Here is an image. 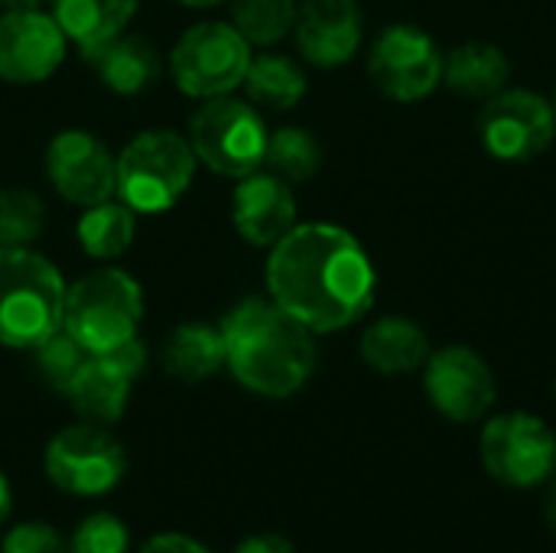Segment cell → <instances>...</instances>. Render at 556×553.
<instances>
[{
  "instance_id": "1",
  "label": "cell",
  "mask_w": 556,
  "mask_h": 553,
  "mask_svg": "<svg viewBox=\"0 0 556 553\" xmlns=\"http://www.w3.org/2000/svg\"><path fill=\"white\" fill-rule=\"evenodd\" d=\"M375 284L368 251L339 225H296L270 248V300L313 336L358 323L375 303Z\"/></svg>"
},
{
  "instance_id": "2",
  "label": "cell",
  "mask_w": 556,
  "mask_h": 553,
  "mask_svg": "<svg viewBox=\"0 0 556 553\" xmlns=\"http://www.w3.org/2000/svg\"><path fill=\"white\" fill-rule=\"evenodd\" d=\"M228 372L261 398L296 394L316 368L313 332L274 300H241L222 323Z\"/></svg>"
},
{
  "instance_id": "3",
  "label": "cell",
  "mask_w": 556,
  "mask_h": 553,
  "mask_svg": "<svg viewBox=\"0 0 556 553\" xmlns=\"http://www.w3.org/2000/svg\"><path fill=\"white\" fill-rule=\"evenodd\" d=\"M65 280L29 248H0V345L36 349L62 329Z\"/></svg>"
},
{
  "instance_id": "4",
  "label": "cell",
  "mask_w": 556,
  "mask_h": 553,
  "mask_svg": "<svg viewBox=\"0 0 556 553\" xmlns=\"http://www.w3.org/2000/svg\"><path fill=\"white\" fill-rule=\"evenodd\" d=\"M143 319L140 284L121 267H98L65 290L62 329L88 352L104 355L130 342Z\"/></svg>"
},
{
  "instance_id": "5",
  "label": "cell",
  "mask_w": 556,
  "mask_h": 553,
  "mask_svg": "<svg viewBox=\"0 0 556 553\" xmlns=\"http://www.w3.org/2000/svg\"><path fill=\"white\" fill-rule=\"evenodd\" d=\"M195 153L176 130H143L117 156V196L130 212H169L195 176Z\"/></svg>"
},
{
  "instance_id": "6",
  "label": "cell",
  "mask_w": 556,
  "mask_h": 553,
  "mask_svg": "<svg viewBox=\"0 0 556 553\" xmlns=\"http://www.w3.org/2000/svg\"><path fill=\"white\" fill-rule=\"evenodd\" d=\"M267 127L261 114L231 95L205 98V104L189 121V143L195 160L228 179H244L264 166Z\"/></svg>"
},
{
  "instance_id": "7",
  "label": "cell",
  "mask_w": 556,
  "mask_h": 553,
  "mask_svg": "<svg viewBox=\"0 0 556 553\" xmlns=\"http://www.w3.org/2000/svg\"><path fill=\"white\" fill-rule=\"evenodd\" d=\"M251 42L231 23H199L173 46L169 72L189 98H222L244 85Z\"/></svg>"
},
{
  "instance_id": "8",
  "label": "cell",
  "mask_w": 556,
  "mask_h": 553,
  "mask_svg": "<svg viewBox=\"0 0 556 553\" xmlns=\"http://www.w3.org/2000/svg\"><path fill=\"white\" fill-rule=\"evenodd\" d=\"M479 453L489 476L508 489H534L556 473L554 430L525 411L492 417L482 430Z\"/></svg>"
},
{
  "instance_id": "9",
  "label": "cell",
  "mask_w": 556,
  "mask_h": 553,
  "mask_svg": "<svg viewBox=\"0 0 556 553\" xmlns=\"http://www.w3.org/2000/svg\"><path fill=\"white\" fill-rule=\"evenodd\" d=\"M127 473L124 447L98 424L65 427L46 447V476L55 489L81 499L111 492Z\"/></svg>"
},
{
  "instance_id": "10",
  "label": "cell",
  "mask_w": 556,
  "mask_h": 553,
  "mask_svg": "<svg viewBox=\"0 0 556 553\" xmlns=\"http://www.w3.org/2000/svg\"><path fill=\"white\" fill-rule=\"evenodd\" d=\"M482 147L502 163H528L551 150L556 137L554 104L528 88L492 95L479 114Z\"/></svg>"
},
{
  "instance_id": "11",
  "label": "cell",
  "mask_w": 556,
  "mask_h": 553,
  "mask_svg": "<svg viewBox=\"0 0 556 553\" xmlns=\"http://www.w3.org/2000/svg\"><path fill=\"white\" fill-rule=\"evenodd\" d=\"M368 75L391 101H424L443 81V52L420 26L394 23L375 39Z\"/></svg>"
},
{
  "instance_id": "12",
  "label": "cell",
  "mask_w": 556,
  "mask_h": 553,
  "mask_svg": "<svg viewBox=\"0 0 556 553\" xmlns=\"http://www.w3.org/2000/svg\"><path fill=\"white\" fill-rule=\"evenodd\" d=\"M424 391L430 404L453 424L482 420L498 394L489 362L469 345H446L430 352L424 365Z\"/></svg>"
},
{
  "instance_id": "13",
  "label": "cell",
  "mask_w": 556,
  "mask_h": 553,
  "mask_svg": "<svg viewBox=\"0 0 556 553\" xmlns=\"http://www.w3.org/2000/svg\"><path fill=\"white\" fill-rule=\"evenodd\" d=\"M46 176L72 205H101L117 196V156L88 130H62L46 150Z\"/></svg>"
},
{
  "instance_id": "14",
  "label": "cell",
  "mask_w": 556,
  "mask_h": 553,
  "mask_svg": "<svg viewBox=\"0 0 556 553\" xmlns=\"http://www.w3.org/2000/svg\"><path fill=\"white\" fill-rule=\"evenodd\" d=\"M68 39L42 10H7L0 16V78L10 85L46 81L65 59Z\"/></svg>"
},
{
  "instance_id": "15",
  "label": "cell",
  "mask_w": 556,
  "mask_h": 553,
  "mask_svg": "<svg viewBox=\"0 0 556 553\" xmlns=\"http://www.w3.org/2000/svg\"><path fill=\"white\" fill-rule=\"evenodd\" d=\"M231 222L248 244L274 248L287 231L296 228V196L277 173L257 169L235 189Z\"/></svg>"
},
{
  "instance_id": "16",
  "label": "cell",
  "mask_w": 556,
  "mask_h": 553,
  "mask_svg": "<svg viewBox=\"0 0 556 553\" xmlns=\"http://www.w3.org/2000/svg\"><path fill=\"white\" fill-rule=\"evenodd\" d=\"M293 33L306 62L336 68L362 46V10L355 0H303Z\"/></svg>"
},
{
  "instance_id": "17",
  "label": "cell",
  "mask_w": 556,
  "mask_h": 553,
  "mask_svg": "<svg viewBox=\"0 0 556 553\" xmlns=\"http://www.w3.org/2000/svg\"><path fill=\"white\" fill-rule=\"evenodd\" d=\"M130 385L134 378L111 355H88L78 375L72 378L65 398L88 424L108 427L124 417Z\"/></svg>"
},
{
  "instance_id": "18",
  "label": "cell",
  "mask_w": 556,
  "mask_h": 553,
  "mask_svg": "<svg viewBox=\"0 0 556 553\" xmlns=\"http://www.w3.org/2000/svg\"><path fill=\"white\" fill-rule=\"evenodd\" d=\"M362 359L378 375H410L427 365L430 339L407 316H384L362 336Z\"/></svg>"
},
{
  "instance_id": "19",
  "label": "cell",
  "mask_w": 556,
  "mask_h": 553,
  "mask_svg": "<svg viewBox=\"0 0 556 553\" xmlns=\"http://www.w3.org/2000/svg\"><path fill=\"white\" fill-rule=\"evenodd\" d=\"M140 0H52V16L65 39L85 55L111 42L127 29Z\"/></svg>"
},
{
  "instance_id": "20",
  "label": "cell",
  "mask_w": 556,
  "mask_h": 553,
  "mask_svg": "<svg viewBox=\"0 0 556 553\" xmlns=\"http://www.w3.org/2000/svg\"><path fill=\"white\" fill-rule=\"evenodd\" d=\"M88 62L94 65L98 81L104 88H111L114 95H140L163 72L156 49L147 39L127 36V33H121L111 42H104L101 49H94L88 55Z\"/></svg>"
},
{
  "instance_id": "21",
  "label": "cell",
  "mask_w": 556,
  "mask_h": 553,
  "mask_svg": "<svg viewBox=\"0 0 556 553\" xmlns=\"http://www.w3.org/2000/svg\"><path fill=\"white\" fill-rule=\"evenodd\" d=\"M511 62L495 42H463L443 55V85L463 98H492L508 88Z\"/></svg>"
},
{
  "instance_id": "22",
  "label": "cell",
  "mask_w": 556,
  "mask_h": 553,
  "mask_svg": "<svg viewBox=\"0 0 556 553\" xmlns=\"http://www.w3.org/2000/svg\"><path fill=\"white\" fill-rule=\"evenodd\" d=\"M228 365L222 326L208 323H182L169 332L163 345V368L186 385H199L218 375Z\"/></svg>"
},
{
  "instance_id": "23",
  "label": "cell",
  "mask_w": 556,
  "mask_h": 553,
  "mask_svg": "<svg viewBox=\"0 0 556 553\" xmlns=\"http://www.w3.org/2000/svg\"><path fill=\"white\" fill-rule=\"evenodd\" d=\"M244 88L254 104H264L274 111H290L306 95V75L293 59H287L280 52H264V55L251 59Z\"/></svg>"
},
{
  "instance_id": "24",
  "label": "cell",
  "mask_w": 556,
  "mask_h": 553,
  "mask_svg": "<svg viewBox=\"0 0 556 553\" xmlns=\"http://www.w3.org/2000/svg\"><path fill=\"white\" fill-rule=\"evenodd\" d=\"M134 231H137L134 212L124 202H111V199L101 202V205H91L78 218V228H75L78 244L94 261H114V257H121L134 244Z\"/></svg>"
},
{
  "instance_id": "25",
  "label": "cell",
  "mask_w": 556,
  "mask_h": 553,
  "mask_svg": "<svg viewBox=\"0 0 556 553\" xmlns=\"http://www.w3.org/2000/svg\"><path fill=\"white\" fill-rule=\"evenodd\" d=\"M296 0H231V26L251 46H274L296 26Z\"/></svg>"
},
{
  "instance_id": "26",
  "label": "cell",
  "mask_w": 556,
  "mask_h": 553,
  "mask_svg": "<svg viewBox=\"0 0 556 553\" xmlns=\"http://www.w3.org/2000/svg\"><path fill=\"white\" fill-rule=\"evenodd\" d=\"M264 163L290 183H306L323 166V147L306 127H280L267 137Z\"/></svg>"
},
{
  "instance_id": "27",
  "label": "cell",
  "mask_w": 556,
  "mask_h": 553,
  "mask_svg": "<svg viewBox=\"0 0 556 553\" xmlns=\"http://www.w3.org/2000/svg\"><path fill=\"white\" fill-rule=\"evenodd\" d=\"M46 228V205L33 189H0V248H29Z\"/></svg>"
},
{
  "instance_id": "28",
  "label": "cell",
  "mask_w": 556,
  "mask_h": 553,
  "mask_svg": "<svg viewBox=\"0 0 556 553\" xmlns=\"http://www.w3.org/2000/svg\"><path fill=\"white\" fill-rule=\"evenodd\" d=\"M33 352H36V372H39V378H42L52 391H59V394L68 391L72 378L78 375V368H81L85 359H88V352H85L65 329L52 332V336H49L42 345H36Z\"/></svg>"
},
{
  "instance_id": "29",
  "label": "cell",
  "mask_w": 556,
  "mask_h": 553,
  "mask_svg": "<svg viewBox=\"0 0 556 553\" xmlns=\"http://www.w3.org/2000/svg\"><path fill=\"white\" fill-rule=\"evenodd\" d=\"M127 548H130L127 525L108 512L88 515L68 541V553H127Z\"/></svg>"
},
{
  "instance_id": "30",
  "label": "cell",
  "mask_w": 556,
  "mask_h": 553,
  "mask_svg": "<svg viewBox=\"0 0 556 553\" xmlns=\"http://www.w3.org/2000/svg\"><path fill=\"white\" fill-rule=\"evenodd\" d=\"M0 553H68V544L62 541V535L55 528L29 521V525L13 528L3 538Z\"/></svg>"
},
{
  "instance_id": "31",
  "label": "cell",
  "mask_w": 556,
  "mask_h": 553,
  "mask_svg": "<svg viewBox=\"0 0 556 553\" xmlns=\"http://www.w3.org/2000/svg\"><path fill=\"white\" fill-rule=\"evenodd\" d=\"M140 553H212L208 548H202L199 541L186 538V535H156L150 538Z\"/></svg>"
},
{
  "instance_id": "32",
  "label": "cell",
  "mask_w": 556,
  "mask_h": 553,
  "mask_svg": "<svg viewBox=\"0 0 556 553\" xmlns=\"http://www.w3.org/2000/svg\"><path fill=\"white\" fill-rule=\"evenodd\" d=\"M235 553H296L293 544L280 535H254L248 541H241Z\"/></svg>"
},
{
  "instance_id": "33",
  "label": "cell",
  "mask_w": 556,
  "mask_h": 553,
  "mask_svg": "<svg viewBox=\"0 0 556 553\" xmlns=\"http://www.w3.org/2000/svg\"><path fill=\"white\" fill-rule=\"evenodd\" d=\"M10 508H13V495H10V482L7 476L0 473V525L10 518Z\"/></svg>"
},
{
  "instance_id": "34",
  "label": "cell",
  "mask_w": 556,
  "mask_h": 553,
  "mask_svg": "<svg viewBox=\"0 0 556 553\" xmlns=\"http://www.w3.org/2000/svg\"><path fill=\"white\" fill-rule=\"evenodd\" d=\"M544 518H547L551 531L556 535V482L547 489V499H544Z\"/></svg>"
},
{
  "instance_id": "35",
  "label": "cell",
  "mask_w": 556,
  "mask_h": 553,
  "mask_svg": "<svg viewBox=\"0 0 556 553\" xmlns=\"http://www.w3.org/2000/svg\"><path fill=\"white\" fill-rule=\"evenodd\" d=\"M7 10H39L42 0H0Z\"/></svg>"
},
{
  "instance_id": "36",
  "label": "cell",
  "mask_w": 556,
  "mask_h": 553,
  "mask_svg": "<svg viewBox=\"0 0 556 553\" xmlns=\"http://www.w3.org/2000/svg\"><path fill=\"white\" fill-rule=\"evenodd\" d=\"M179 3H186V7H192V10H208V7H218V3H225V0H179Z\"/></svg>"
},
{
  "instance_id": "37",
  "label": "cell",
  "mask_w": 556,
  "mask_h": 553,
  "mask_svg": "<svg viewBox=\"0 0 556 553\" xmlns=\"http://www.w3.org/2000/svg\"><path fill=\"white\" fill-rule=\"evenodd\" d=\"M551 104H554V114H556V95H554V101H551Z\"/></svg>"
}]
</instances>
